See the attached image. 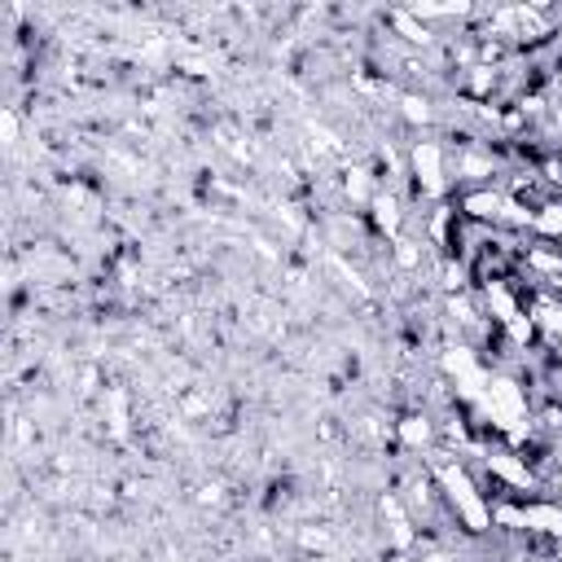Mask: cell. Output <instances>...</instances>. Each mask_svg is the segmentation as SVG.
Listing matches in <instances>:
<instances>
[{
    "label": "cell",
    "mask_w": 562,
    "mask_h": 562,
    "mask_svg": "<svg viewBox=\"0 0 562 562\" xmlns=\"http://www.w3.org/2000/svg\"><path fill=\"white\" fill-rule=\"evenodd\" d=\"M549 492H553V496H562V470H558V479L549 483Z\"/></svg>",
    "instance_id": "obj_4"
},
{
    "label": "cell",
    "mask_w": 562,
    "mask_h": 562,
    "mask_svg": "<svg viewBox=\"0 0 562 562\" xmlns=\"http://www.w3.org/2000/svg\"><path fill=\"white\" fill-rule=\"evenodd\" d=\"M378 531H382V544L391 553H413V544H417V522L391 487L378 496Z\"/></svg>",
    "instance_id": "obj_1"
},
{
    "label": "cell",
    "mask_w": 562,
    "mask_h": 562,
    "mask_svg": "<svg viewBox=\"0 0 562 562\" xmlns=\"http://www.w3.org/2000/svg\"><path fill=\"white\" fill-rule=\"evenodd\" d=\"M452 206L461 220H474V224H487L496 228L501 215H505V189L501 184H483V189H461L452 193Z\"/></svg>",
    "instance_id": "obj_2"
},
{
    "label": "cell",
    "mask_w": 562,
    "mask_h": 562,
    "mask_svg": "<svg viewBox=\"0 0 562 562\" xmlns=\"http://www.w3.org/2000/svg\"><path fill=\"white\" fill-rule=\"evenodd\" d=\"M299 544H303V549H321V553H325L334 540H329V531H325V527H316V531H312V527H303V531H299Z\"/></svg>",
    "instance_id": "obj_3"
}]
</instances>
